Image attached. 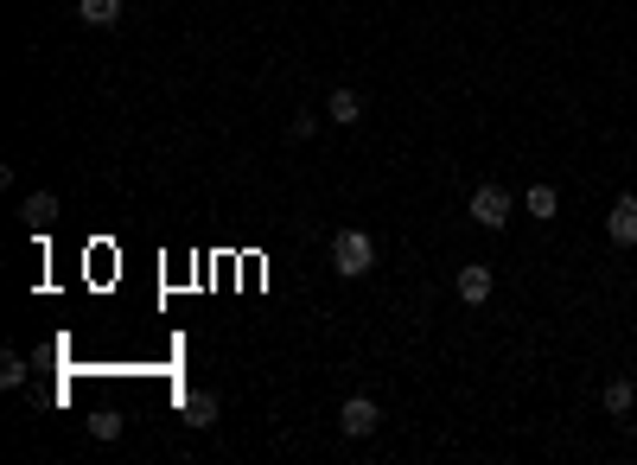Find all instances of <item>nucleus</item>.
<instances>
[{
    "label": "nucleus",
    "mask_w": 637,
    "mask_h": 465,
    "mask_svg": "<svg viewBox=\"0 0 637 465\" xmlns=\"http://www.w3.org/2000/svg\"><path fill=\"white\" fill-rule=\"evenodd\" d=\"M376 427H383V408H376L370 395H344V408H338V434H344V440H370Z\"/></svg>",
    "instance_id": "f03ea898"
},
{
    "label": "nucleus",
    "mask_w": 637,
    "mask_h": 465,
    "mask_svg": "<svg viewBox=\"0 0 637 465\" xmlns=\"http://www.w3.org/2000/svg\"><path fill=\"white\" fill-rule=\"evenodd\" d=\"M599 402H606V415H612V421H625V415H631V402H637V383H631V376H612V383L599 389Z\"/></svg>",
    "instance_id": "0eeeda50"
},
{
    "label": "nucleus",
    "mask_w": 637,
    "mask_h": 465,
    "mask_svg": "<svg viewBox=\"0 0 637 465\" xmlns=\"http://www.w3.org/2000/svg\"><path fill=\"white\" fill-rule=\"evenodd\" d=\"M606 236H612L618 249H631V243H637V198H631V192L612 204V217H606Z\"/></svg>",
    "instance_id": "39448f33"
},
{
    "label": "nucleus",
    "mask_w": 637,
    "mask_h": 465,
    "mask_svg": "<svg viewBox=\"0 0 637 465\" xmlns=\"http://www.w3.org/2000/svg\"><path fill=\"white\" fill-rule=\"evenodd\" d=\"M523 204H529V217L555 223V211H561V192H555V185H529V192H523Z\"/></svg>",
    "instance_id": "9d476101"
},
{
    "label": "nucleus",
    "mask_w": 637,
    "mask_h": 465,
    "mask_svg": "<svg viewBox=\"0 0 637 465\" xmlns=\"http://www.w3.org/2000/svg\"><path fill=\"white\" fill-rule=\"evenodd\" d=\"M179 408H185V421H192V427H211V421L223 415V402H217L211 389H185V395H179Z\"/></svg>",
    "instance_id": "423d86ee"
},
{
    "label": "nucleus",
    "mask_w": 637,
    "mask_h": 465,
    "mask_svg": "<svg viewBox=\"0 0 637 465\" xmlns=\"http://www.w3.org/2000/svg\"><path fill=\"white\" fill-rule=\"evenodd\" d=\"M332 268L344 274V281L370 274V268H376V236H370V230H338V236H332Z\"/></svg>",
    "instance_id": "f257e3e1"
},
{
    "label": "nucleus",
    "mask_w": 637,
    "mask_h": 465,
    "mask_svg": "<svg viewBox=\"0 0 637 465\" xmlns=\"http://www.w3.org/2000/svg\"><path fill=\"white\" fill-rule=\"evenodd\" d=\"M0 389H26V357H20V351L0 357Z\"/></svg>",
    "instance_id": "ddd939ff"
},
{
    "label": "nucleus",
    "mask_w": 637,
    "mask_h": 465,
    "mask_svg": "<svg viewBox=\"0 0 637 465\" xmlns=\"http://www.w3.org/2000/svg\"><path fill=\"white\" fill-rule=\"evenodd\" d=\"M325 115H332L338 128H351L357 115H364V96H357V90H344V83H338V90H332V102H325Z\"/></svg>",
    "instance_id": "1a4fd4ad"
},
{
    "label": "nucleus",
    "mask_w": 637,
    "mask_h": 465,
    "mask_svg": "<svg viewBox=\"0 0 637 465\" xmlns=\"http://www.w3.org/2000/svg\"><path fill=\"white\" fill-rule=\"evenodd\" d=\"M77 20L83 26H115L122 20V0H77Z\"/></svg>",
    "instance_id": "9b49d317"
},
{
    "label": "nucleus",
    "mask_w": 637,
    "mask_h": 465,
    "mask_svg": "<svg viewBox=\"0 0 637 465\" xmlns=\"http://www.w3.org/2000/svg\"><path fill=\"white\" fill-rule=\"evenodd\" d=\"M491 287H497V274H491L485 262H466V268H459V300H466V306H485Z\"/></svg>",
    "instance_id": "20e7f679"
},
{
    "label": "nucleus",
    "mask_w": 637,
    "mask_h": 465,
    "mask_svg": "<svg viewBox=\"0 0 637 465\" xmlns=\"http://www.w3.org/2000/svg\"><path fill=\"white\" fill-rule=\"evenodd\" d=\"M319 134V115H294V128H287V141H313Z\"/></svg>",
    "instance_id": "4468645a"
},
{
    "label": "nucleus",
    "mask_w": 637,
    "mask_h": 465,
    "mask_svg": "<svg viewBox=\"0 0 637 465\" xmlns=\"http://www.w3.org/2000/svg\"><path fill=\"white\" fill-rule=\"evenodd\" d=\"M472 223H478V230H504V223H510V192L497 179H485L472 192Z\"/></svg>",
    "instance_id": "7ed1b4c3"
},
{
    "label": "nucleus",
    "mask_w": 637,
    "mask_h": 465,
    "mask_svg": "<svg viewBox=\"0 0 637 465\" xmlns=\"http://www.w3.org/2000/svg\"><path fill=\"white\" fill-rule=\"evenodd\" d=\"M20 217H26V230H51L58 223V192H32L20 204Z\"/></svg>",
    "instance_id": "6e6552de"
},
{
    "label": "nucleus",
    "mask_w": 637,
    "mask_h": 465,
    "mask_svg": "<svg viewBox=\"0 0 637 465\" xmlns=\"http://www.w3.org/2000/svg\"><path fill=\"white\" fill-rule=\"evenodd\" d=\"M122 408H96V415H90V440H102V446H109V440H122Z\"/></svg>",
    "instance_id": "f8f14e48"
}]
</instances>
